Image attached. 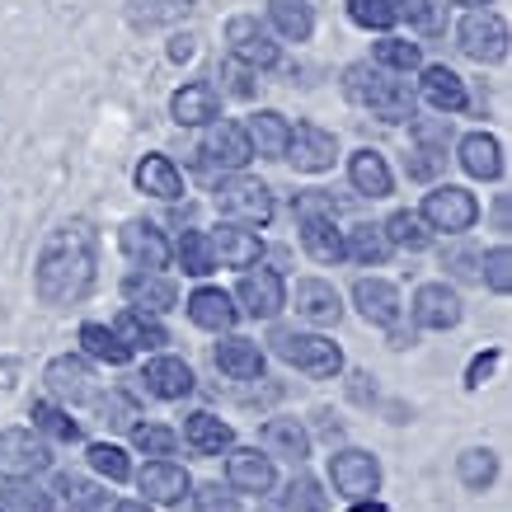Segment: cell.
<instances>
[{"mask_svg": "<svg viewBox=\"0 0 512 512\" xmlns=\"http://www.w3.org/2000/svg\"><path fill=\"white\" fill-rule=\"evenodd\" d=\"M451 5H494V0H451Z\"/></svg>", "mask_w": 512, "mask_h": 512, "instance_id": "obj_61", "label": "cell"}, {"mask_svg": "<svg viewBox=\"0 0 512 512\" xmlns=\"http://www.w3.org/2000/svg\"><path fill=\"white\" fill-rule=\"evenodd\" d=\"M113 512H151V508H146V498H123V503H113Z\"/></svg>", "mask_w": 512, "mask_h": 512, "instance_id": "obj_58", "label": "cell"}, {"mask_svg": "<svg viewBox=\"0 0 512 512\" xmlns=\"http://www.w3.org/2000/svg\"><path fill=\"white\" fill-rule=\"evenodd\" d=\"M207 245H212L217 268H254V264H259V254H264V240L249 231V226H240V221L217 226V235H212Z\"/></svg>", "mask_w": 512, "mask_h": 512, "instance_id": "obj_17", "label": "cell"}, {"mask_svg": "<svg viewBox=\"0 0 512 512\" xmlns=\"http://www.w3.org/2000/svg\"><path fill=\"white\" fill-rule=\"evenodd\" d=\"M184 442L198 451V456H221V451L235 447V428L231 423H221L217 414L198 409V414H188L184 419Z\"/></svg>", "mask_w": 512, "mask_h": 512, "instance_id": "obj_28", "label": "cell"}, {"mask_svg": "<svg viewBox=\"0 0 512 512\" xmlns=\"http://www.w3.org/2000/svg\"><path fill=\"white\" fill-rule=\"evenodd\" d=\"M348 390H353L357 404H372L376 400V386H372V376H367V372H353V386H348Z\"/></svg>", "mask_w": 512, "mask_h": 512, "instance_id": "obj_55", "label": "cell"}, {"mask_svg": "<svg viewBox=\"0 0 512 512\" xmlns=\"http://www.w3.org/2000/svg\"><path fill=\"white\" fill-rule=\"evenodd\" d=\"M188 306V320L198 329H212V334H226V329L240 320V311H235V301L221 287H198V292L184 301Z\"/></svg>", "mask_w": 512, "mask_h": 512, "instance_id": "obj_23", "label": "cell"}, {"mask_svg": "<svg viewBox=\"0 0 512 512\" xmlns=\"http://www.w3.org/2000/svg\"><path fill=\"white\" fill-rule=\"evenodd\" d=\"M141 386H146V395H156V400H184L188 390H193V367H188L184 357H156V362H146Z\"/></svg>", "mask_w": 512, "mask_h": 512, "instance_id": "obj_22", "label": "cell"}, {"mask_svg": "<svg viewBox=\"0 0 512 512\" xmlns=\"http://www.w3.org/2000/svg\"><path fill=\"white\" fill-rule=\"evenodd\" d=\"M456 43H461V52H466L470 62H503L508 57V24L494 15V10H470L466 19H461V29H456Z\"/></svg>", "mask_w": 512, "mask_h": 512, "instance_id": "obj_9", "label": "cell"}, {"mask_svg": "<svg viewBox=\"0 0 512 512\" xmlns=\"http://www.w3.org/2000/svg\"><path fill=\"white\" fill-rule=\"evenodd\" d=\"M29 419H33V428L43 437H52V442H80V423L66 414L62 404H52V400H33V409H29Z\"/></svg>", "mask_w": 512, "mask_h": 512, "instance_id": "obj_40", "label": "cell"}, {"mask_svg": "<svg viewBox=\"0 0 512 512\" xmlns=\"http://www.w3.org/2000/svg\"><path fill=\"white\" fill-rule=\"evenodd\" d=\"M137 489L151 503H184L188 494H193V480H188L184 466H174V461H146V466L137 470Z\"/></svg>", "mask_w": 512, "mask_h": 512, "instance_id": "obj_18", "label": "cell"}, {"mask_svg": "<svg viewBox=\"0 0 512 512\" xmlns=\"http://www.w3.org/2000/svg\"><path fill=\"white\" fill-rule=\"evenodd\" d=\"M217 212L235 217L240 226H268L273 212H278V202H273V188L268 184L249 179V174H231V179L217 184Z\"/></svg>", "mask_w": 512, "mask_h": 512, "instance_id": "obj_5", "label": "cell"}, {"mask_svg": "<svg viewBox=\"0 0 512 512\" xmlns=\"http://www.w3.org/2000/svg\"><path fill=\"white\" fill-rule=\"evenodd\" d=\"M132 447L160 461V456H174L179 437H174V428H165V423H137V428H132Z\"/></svg>", "mask_w": 512, "mask_h": 512, "instance_id": "obj_47", "label": "cell"}, {"mask_svg": "<svg viewBox=\"0 0 512 512\" xmlns=\"http://www.w3.org/2000/svg\"><path fill=\"white\" fill-rule=\"evenodd\" d=\"M343 94L357 109H372L381 123H409L414 118V90L404 80H390L372 62H353L343 71Z\"/></svg>", "mask_w": 512, "mask_h": 512, "instance_id": "obj_2", "label": "cell"}, {"mask_svg": "<svg viewBox=\"0 0 512 512\" xmlns=\"http://www.w3.org/2000/svg\"><path fill=\"white\" fill-rule=\"evenodd\" d=\"M287 118L282 113H273V109H259L254 118H249V127H245V137H249V151L259 160H282V151H287Z\"/></svg>", "mask_w": 512, "mask_h": 512, "instance_id": "obj_32", "label": "cell"}, {"mask_svg": "<svg viewBox=\"0 0 512 512\" xmlns=\"http://www.w3.org/2000/svg\"><path fill=\"white\" fill-rule=\"evenodd\" d=\"M282 512H325V494H320V484L311 475H296L287 484V494H282Z\"/></svg>", "mask_w": 512, "mask_h": 512, "instance_id": "obj_50", "label": "cell"}, {"mask_svg": "<svg viewBox=\"0 0 512 512\" xmlns=\"http://www.w3.org/2000/svg\"><path fill=\"white\" fill-rule=\"evenodd\" d=\"M259 447L268 451V456H282V461H306L311 456V433L301 428L296 419H268L264 428H259Z\"/></svg>", "mask_w": 512, "mask_h": 512, "instance_id": "obj_25", "label": "cell"}, {"mask_svg": "<svg viewBox=\"0 0 512 512\" xmlns=\"http://www.w3.org/2000/svg\"><path fill=\"white\" fill-rule=\"evenodd\" d=\"M372 62L381 66V71H419L423 66V52L419 43H409V38H381V43L372 47Z\"/></svg>", "mask_w": 512, "mask_h": 512, "instance_id": "obj_43", "label": "cell"}, {"mask_svg": "<svg viewBox=\"0 0 512 512\" xmlns=\"http://www.w3.org/2000/svg\"><path fill=\"white\" fill-rule=\"evenodd\" d=\"M179 264H184L188 278H207V273L217 268V259H212V245H207V235H202V231H184V240H179Z\"/></svg>", "mask_w": 512, "mask_h": 512, "instance_id": "obj_45", "label": "cell"}, {"mask_svg": "<svg viewBox=\"0 0 512 512\" xmlns=\"http://www.w3.org/2000/svg\"><path fill=\"white\" fill-rule=\"evenodd\" d=\"M0 512H5V508H0Z\"/></svg>", "mask_w": 512, "mask_h": 512, "instance_id": "obj_62", "label": "cell"}, {"mask_svg": "<svg viewBox=\"0 0 512 512\" xmlns=\"http://www.w3.org/2000/svg\"><path fill=\"white\" fill-rule=\"evenodd\" d=\"M494 221H498V231H508V198H498V207H494Z\"/></svg>", "mask_w": 512, "mask_h": 512, "instance_id": "obj_59", "label": "cell"}, {"mask_svg": "<svg viewBox=\"0 0 512 512\" xmlns=\"http://www.w3.org/2000/svg\"><path fill=\"white\" fill-rule=\"evenodd\" d=\"M221 80H226V94H235V99H249L254 94V80H249V66L245 62H226L221 66Z\"/></svg>", "mask_w": 512, "mask_h": 512, "instance_id": "obj_52", "label": "cell"}, {"mask_svg": "<svg viewBox=\"0 0 512 512\" xmlns=\"http://www.w3.org/2000/svg\"><path fill=\"white\" fill-rule=\"evenodd\" d=\"M80 343H85V353L99 357V362H109V367H123L127 357H132V348L113 334V325H99V320H85V325H80Z\"/></svg>", "mask_w": 512, "mask_h": 512, "instance_id": "obj_39", "label": "cell"}, {"mask_svg": "<svg viewBox=\"0 0 512 512\" xmlns=\"http://www.w3.org/2000/svg\"><path fill=\"white\" fill-rule=\"evenodd\" d=\"M52 466V451L29 428H5L0 433V475L5 480H38Z\"/></svg>", "mask_w": 512, "mask_h": 512, "instance_id": "obj_8", "label": "cell"}, {"mask_svg": "<svg viewBox=\"0 0 512 512\" xmlns=\"http://www.w3.org/2000/svg\"><path fill=\"white\" fill-rule=\"evenodd\" d=\"M202 160L212 165V170H231L240 174L254 160V151H249V137L240 123H221V118H212V127H207V137H202Z\"/></svg>", "mask_w": 512, "mask_h": 512, "instance_id": "obj_11", "label": "cell"}, {"mask_svg": "<svg viewBox=\"0 0 512 512\" xmlns=\"http://www.w3.org/2000/svg\"><path fill=\"white\" fill-rule=\"evenodd\" d=\"M198 503L207 512H231V503L226 498H217V484H207V489H198Z\"/></svg>", "mask_w": 512, "mask_h": 512, "instance_id": "obj_56", "label": "cell"}, {"mask_svg": "<svg viewBox=\"0 0 512 512\" xmlns=\"http://www.w3.org/2000/svg\"><path fill=\"white\" fill-rule=\"evenodd\" d=\"M137 188L141 193H151V198H184V174L174 170V160L170 156H146L137 165Z\"/></svg>", "mask_w": 512, "mask_h": 512, "instance_id": "obj_33", "label": "cell"}, {"mask_svg": "<svg viewBox=\"0 0 512 512\" xmlns=\"http://www.w3.org/2000/svg\"><path fill=\"white\" fill-rule=\"evenodd\" d=\"M123 296H127V306L132 311H151V315H165L179 306V292H174V282L170 278H160V273H127L123 278Z\"/></svg>", "mask_w": 512, "mask_h": 512, "instance_id": "obj_20", "label": "cell"}, {"mask_svg": "<svg viewBox=\"0 0 512 512\" xmlns=\"http://www.w3.org/2000/svg\"><path fill=\"white\" fill-rule=\"evenodd\" d=\"M329 480H334V494L348 498V503H367V498L381 489V466H376L372 451L362 447H343L329 456Z\"/></svg>", "mask_w": 512, "mask_h": 512, "instance_id": "obj_7", "label": "cell"}, {"mask_svg": "<svg viewBox=\"0 0 512 512\" xmlns=\"http://www.w3.org/2000/svg\"><path fill=\"white\" fill-rule=\"evenodd\" d=\"M498 357H503V353H498V348H489V353H480L475 362H470V372H466V390H480L484 381H489V372L498 367Z\"/></svg>", "mask_w": 512, "mask_h": 512, "instance_id": "obj_53", "label": "cell"}, {"mask_svg": "<svg viewBox=\"0 0 512 512\" xmlns=\"http://www.w3.org/2000/svg\"><path fill=\"white\" fill-rule=\"evenodd\" d=\"M292 296H296V315H306L311 325H339L343 301L325 278H301Z\"/></svg>", "mask_w": 512, "mask_h": 512, "instance_id": "obj_24", "label": "cell"}, {"mask_svg": "<svg viewBox=\"0 0 512 512\" xmlns=\"http://www.w3.org/2000/svg\"><path fill=\"white\" fill-rule=\"evenodd\" d=\"M113 334H118L127 348H165V343H170V334H165L156 320H146V311H123L118 325H113Z\"/></svg>", "mask_w": 512, "mask_h": 512, "instance_id": "obj_42", "label": "cell"}, {"mask_svg": "<svg viewBox=\"0 0 512 512\" xmlns=\"http://www.w3.org/2000/svg\"><path fill=\"white\" fill-rule=\"evenodd\" d=\"M193 10V0H127V19L137 29H165Z\"/></svg>", "mask_w": 512, "mask_h": 512, "instance_id": "obj_38", "label": "cell"}, {"mask_svg": "<svg viewBox=\"0 0 512 512\" xmlns=\"http://www.w3.org/2000/svg\"><path fill=\"white\" fill-rule=\"evenodd\" d=\"M170 118L179 127H202L217 118V90L207 85V80H193V85H184V90L170 99Z\"/></svg>", "mask_w": 512, "mask_h": 512, "instance_id": "obj_31", "label": "cell"}, {"mask_svg": "<svg viewBox=\"0 0 512 512\" xmlns=\"http://www.w3.org/2000/svg\"><path fill=\"white\" fill-rule=\"evenodd\" d=\"M226 43H231V57L235 62H245V66H278V43L268 38L264 29H259V19H249V15H235L231 24H226Z\"/></svg>", "mask_w": 512, "mask_h": 512, "instance_id": "obj_15", "label": "cell"}, {"mask_svg": "<svg viewBox=\"0 0 512 512\" xmlns=\"http://www.w3.org/2000/svg\"><path fill=\"white\" fill-rule=\"evenodd\" d=\"M475 259H470L466 249H451V273H456V278H475Z\"/></svg>", "mask_w": 512, "mask_h": 512, "instance_id": "obj_57", "label": "cell"}, {"mask_svg": "<svg viewBox=\"0 0 512 512\" xmlns=\"http://www.w3.org/2000/svg\"><path fill=\"white\" fill-rule=\"evenodd\" d=\"M118 245H123V254L132 259L137 268H146V273H156V268L170 264V240H165V231H160L156 221H123V231H118Z\"/></svg>", "mask_w": 512, "mask_h": 512, "instance_id": "obj_13", "label": "cell"}, {"mask_svg": "<svg viewBox=\"0 0 512 512\" xmlns=\"http://www.w3.org/2000/svg\"><path fill=\"white\" fill-rule=\"evenodd\" d=\"M296 221H301V245L315 264H339L343 259V231L334 226V198L311 188L296 198Z\"/></svg>", "mask_w": 512, "mask_h": 512, "instance_id": "obj_3", "label": "cell"}, {"mask_svg": "<svg viewBox=\"0 0 512 512\" xmlns=\"http://www.w3.org/2000/svg\"><path fill=\"white\" fill-rule=\"evenodd\" d=\"M348 179L362 198H390V188H395V174H390L386 156L372 151V146H362L353 160H348Z\"/></svg>", "mask_w": 512, "mask_h": 512, "instance_id": "obj_29", "label": "cell"}, {"mask_svg": "<svg viewBox=\"0 0 512 512\" xmlns=\"http://www.w3.org/2000/svg\"><path fill=\"white\" fill-rule=\"evenodd\" d=\"M0 386H15V362H0Z\"/></svg>", "mask_w": 512, "mask_h": 512, "instance_id": "obj_60", "label": "cell"}, {"mask_svg": "<svg viewBox=\"0 0 512 512\" xmlns=\"http://www.w3.org/2000/svg\"><path fill=\"white\" fill-rule=\"evenodd\" d=\"M90 466L99 470V475H109L113 484H123L127 475H132V466H127V451L123 447H113V442H90Z\"/></svg>", "mask_w": 512, "mask_h": 512, "instance_id": "obj_49", "label": "cell"}, {"mask_svg": "<svg viewBox=\"0 0 512 512\" xmlns=\"http://www.w3.org/2000/svg\"><path fill=\"white\" fill-rule=\"evenodd\" d=\"M480 264H484V282H489V292L508 296L512 292V249L508 245H494Z\"/></svg>", "mask_w": 512, "mask_h": 512, "instance_id": "obj_51", "label": "cell"}, {"mask_svg": "<svg viewBox=\"0 0 512 512\" xmlns=\"http://www.w3.org/2000/svg\"><path fill=\"white\" fill-rule=\"evenodd\" d=\"M414 325L419 329H433V334H447V329L461 325V296L451 292L447 282H423L419 292H414Z\"/></svg>", "mask_w": 512, "mask_h": 512, "instance_id": "obj_12", "label": "cell"}, {"mask_svg": "<svg viewBox=\"0 0 512 512\" xmlns=\"http://www.w3.org/2000/svg\"><path fill=\"white\" fill-rule=\"evenodd\" d=\"M240 306H245V315H254V320H273V315L287 306V287H282V278L273 273V268H259V273H245L240 278Z\"/></svg>", "mask_w": 512, "mask_h": 512, "instance_id": "obj_19", "label": "cell"}, {"mask_svg": "<svg viewBox=\"0 0 512 512\" xmlns=\"http://www.w3.org/2000/svg\"><path fill=\"white\" fill-rule=\"evenodd\" d=\"M282 160H292L296 174H325V170H334V160H339V141H334V132H325V127L301 123L287 132Z\"/></svg>", "mask_w": 512, "mask_h": 512, "instance_id": "obj_10", "label": "cell"}, {"mask_svg": "<svg viewBox=\"0 0 512 512\" xmlns=\"http://www.w3.org/2000/svg\"><path fill=\"white\" fill-rule=\"evenodd\" d=\"M348 19H353L357 29L386 33L395 24V5L390 0H348Z\"/></svg>", "mask_w": 512, "mask_h": 512, "instance_id": "obj_48", "label": "cell"}, {"mask_svg": "<svg viewBox=\"0 0 512 512\" xmlns=\"http://www.w3.org/2000/svg\"><path fill=\"white\" fill-rule=\"evenodd\" d=\"M268 24H273L287 43H306L315 33L311 5H301V0H268Z\"/></svg>", "mask_w": 512, "mask_h": 512, "instance_id": "obj_34", "label": "cell"}, {"mask_svg": "<svg viewBox=\"0 0 512 512\" xmlns=\"http://www.w3.org/2000/svg\"><path fill=\"white\" fill-rule=\"evenodd\" d=\"M461 170L470 174V179H503V141L489 137V132H470L466 141H461Z\"/></svg>", "mask_w": 512, "mask_h": 512, "instance_id": "obj_27", "label": "cell"}, {"mask_svg": "<svg viewBox=\"0 0 512 512\" xmlns=\"http://www.w3.org/2000/svg\"><path fill=\"white\" fill-rule=\"evenodd\" d=\"M395 19H409V29L419 33H442V5L437 0H390Z\"/></svg>", "mask_w": 512, "mask_h": 512, "instance_id": "obj_46", "label": "cell"}, {"mask_svg": "<svg viewBox=\"0 0 512 512\" xmlns=\"http://www.w3.org/2000/svg\"><path fill=\"white\" fill-rule=\"evenodd\" d=\"M419 94L428 99V109H437V113H466V104H470L466 80L456 76L451 66H423Z\"/></svg>", "mask_w": 512, "mask_h": 512, "instance_id": "obj_21", "label": "cell"}, {"mask_svg": "<svg viewBox=\"0 0 512 512\" xmlns=\"http://www.w3.org/2000/svg\"><path fill=\"white\" fill-rule=\"evenodd\" d=\"M353 306L367 325L395 329V320H400V292H395V282H386V278H357Z\"/></svg>", "mask_w": 512, "mask_h": 512, "instance_id": "obj_16", "label": "cell"}, {"mask_svg": "<svg viewBox=\"0 0 512 512\" xmlns=\"http://www.w3.org/2000/svg\"><path fill=\"white\" fill-rule=\"evenodd\" d=\"M0 508L5 512H52V494L38 489L33 480H5V489H0Z\"/></svg>", "mask_w": 512, "mask_h": 512, "instance_id": "obj_44", "label": "cell"}, {"mask_svg": "<svg viewBox=\"0 0 512 512\" xmlns=\"http://www.w3.org/2000/svg\"><path fill=\"white\" fill-rule=\"evenodd\" d=\"M386 254H390L386 235H381V226H372V221H357L353 231L343 235V259H357V264L376 268V264H386Z\"/></svg>", "mask_w": 512, "mask_h": 512, "instance_id": "obj_36", "label": "cell"}, {"mask_svg": "<svg viewBox=\"0 0 512 512\" xmlns=\"http://www.w3.org/2000/svg\"><path fill=\"white\" fill-rule=\"evenodd\" d=\"M43 381H47V390L57 395V400H71V404H80V400H90V367L80 362V357H52L47 362V372H43Z\"/></svg>", "mask_w": 512, "mask_h": 512, "instance_id": "obj_30", "label": "cell"}, {"mask_svg": "<svg viewBox=\"0 0 512 512\" xmlns=\"http://www.w3.org/2000/svg\"><path fill=\"white\" fill-rule=\"evenodd\" d=\"M390 249H409V254H419V249L433 245V231H428V221L419 212H390V221L381 226Z\"/></svg>", "mask_w": 512, "mask_h": 512, "instance_id": "obj_35", "label": "cell"}, {"mask_svg": "<svg viewBox=\"0 0 512 512\" xmlns=\"http://www.w3.org/2000/svg\"><path fill=\"white\" fill-rule=\"evenodd\" d=\"M226 484L240 494H268L278 484V466L273 456H259V447H231L226 451Z\"/></svg>", "mask_w": 512, "mask_h": 512, "instance_id": "obj_14", "label": "cell"}, {"mask_svg": "<svg viewBox=\"0 0 512 512\" xmlns=\"http://www.w3.org/2000/svg\"><path fill=\"white\" fill-rule=\"evenodd\" d=\"M52 494L62 498L71 512H104V508H109V494H104L99 484H90V480H80V475H71V470H62V475H57Z\"/></svg>", "mask_w": 512, "mask_h": 512, "instance_id": "obj_37", "label": "cell"}, {"mask_svg": "<svg viewBox=\"0 0 512 512\" xmlns=\"http://www.w3.org/2000/svg\"><path fill=\"white\" fill-rule=\"evenodd\" d=\"M212 357H217V367L231 376V381H259V376H264V348H259L254 339L231 334V339L217 343V353Z\"/></svg>", "mask_w": 512, "mask_h": 512, "instance_id": "obj_26", "label": "cell"}, {"mask_svg": "<svg viewBox=\"0 0 512 512\" xmlns=\"http://www.w3.org/2000/svg\"><path fill=\"white\" fill-rule=\"evenodd\" d=\"M419 217L428 221V231H447V235H461L480 221V202L475 193L461 184H437L433 193H423V207Z\"/></svg>", "mask_w": 512, "mask_h": 512, "instance_id": "obj_6", "label": "cell"}, {"mask_svg": "<svg viewBox=\"0 0 512 512\" xmlns=\"http://www.w3.org/2000/svg\"><path fill=\"white\" fill-rule=\"evenodd\" d=\"M456 475H461V484H466L470 494H484L489 484H494L498 475V456L489 447H470L456 456Z\"/></svg>", "mask_w": 512, "mask_h": 512, "instance_id": "obj_41", "label": "cell"}, {"mask_svg": "<svg viewBox=\"0 0 512 512\" xmlns=\"http://www.w3.org/2000/svg\"><path fill=\"white\" fill-rule=\"evenodd\" d=\"M193 52H198V38H193V33H174L170 38V62H193Z\"/></svg>", "mask_w": 512, "mask_h": 512, "instance_id": "obj_54", "label": "cell"}, {"mask_svg": "<svg viewBox=\"0 0 512 512\" xmlns=\"http://www.w3.org/2000/svg\"><path fill=\"white\" fill-rule=\"evenodd\" d=\"M94 235L90 221H62L57 231L43 240L38 264H33V292L43 306H80L94 287Z\"/></svg>", "mask_w": 512, "mask_h": 512, "instance_id": "obj_1", "label": "cell"}, {"mask_svg": "<svg viewBox=\"0 0 512 512\" xmlns=\"http://www.w3.org/2000/svg\"><path fill=\"white\" fill-rule=\"evenodd\" d=\"M273 353L287 362V367H296V372L306 376H320V381H329V376L343 372V353L339 343L325 339V334H301V329H273Z\"/></svg>", "mask_w": 512, "mask_h": 512, "instance_id": "obj_4", "label": "cell"}]
</instances>
